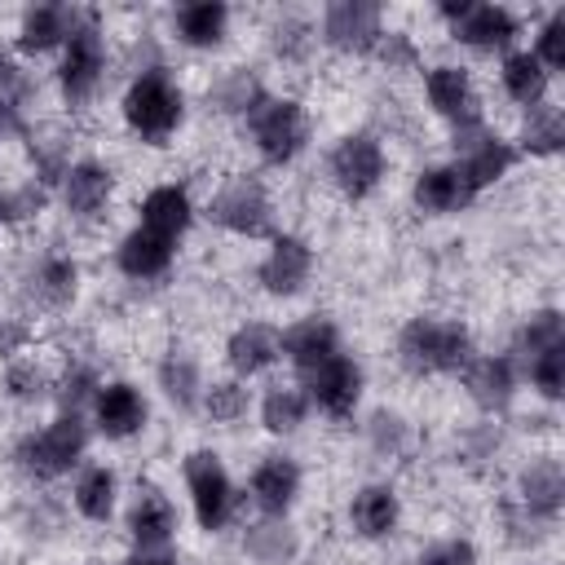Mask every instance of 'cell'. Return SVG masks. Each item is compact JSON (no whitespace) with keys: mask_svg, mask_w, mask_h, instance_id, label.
Listing matches in <instances>:
<instances>
[{"mask_svg":"<svg viewBox=\"0 0 565 565\" xmlns=\"http://www.w3.org/2000/svg\"><path fill=\"white\" fill-rule=\"evenodd\" d=\"M185 88L168 71V62L132 71L124 93H119V119L132 141L141 146H168L185 128Z\"/></svg>","mask_w":565,"mask_h":565,"instance_id":"obj_1","label":"cell"},{"mask_svg":"<svg viewBox=\"0 0 565 565\" xmlns=\"http://www.w3.org/2000/svg\"><path fill=\"white\" fill-rule=\"evenodd\" d=\"M477 353V340L463 318L450 313H415L402 322L393 340V358L406 375L433 380V375H459L468 358Z\"/></svg>","mask_w":565,"mask_h":565,"instance_id":"obj_2","label":"cell"},{"mask_svg":"<svg viewBox=\"0 0 565 565\" xmlns=\"http://www.w3.org/2000/svg\"><path fill=\"white\" fill-rule=\"evenodd\" d=\"M88 446H93V424L88 415H75V411H53V419H44L40 428H26L18 441H13V468L26 477V481H62L71 477L84 459H88Z\"/></svg>","mask_w":565,"mask_h":565,"instance_id":"obj_3","label":"cell"},{"mask_svg":"<svg viewBox=\"0 0 565 565\" xmlns=\"http://www.w3.org/2000/svg\"><path fill=\"white\" fill-rule=\"evenodd\" d=\"M106 71H110V35H106V18L97 9H79V22L71 31V40L57 53L53 66V84L66 110H88L102 88H106Z\"/></svg>","mask_w":565,"mask_h":565,"instance_id":"obj_4","label":"cell"},{"mask_svg":"<svg viewBox=\"0 0 565 565\" xmlns=\"http://www.w3.org/2000/svg\"><path fill=\"white\" fill-rule=\"evenodd\" d=\"M238 124H243L252 154L265 168H291L309 150V132H313L305 102L291 93H265Z\"/></svg>","mask_w":565,"mask_h":565,"instance_id":"obj_5","label":"cell"},{"mask_svg":"<svg viewBox=\"0 0 565 565\" xmlns=\"http://www.w3.org/2000/svg\"><path fill=\"white\" fill-rule=\"evenodd\" d=\"M181 486H185V503H190V516L203 534H221L234 525L238 516V486L225 468V459L212 450V446H194L185 459H181Z\"/></svg>","mask_w":565,"mask_h":565,"instance_id":"obj_6","label":"cell"},{"mask_svg":"<svg viewBox=\"0 0 565 565\" xmlns=\"http://www.w3.org/2000/svg\"><path fill=\"white\" fill-rule=\"evenodd\" d=\"M203 216L234 234V238H274L278 230V212H274V194L256 172H230L203 203Z\"/></svg>","mask_w":565,"mask_h":565,"instance_id":"obj_7","label":"cell"},{"mask_svg":"<svg viewBox=\"0 0 565 565\" xmlns=\"http://www.w3.org/2000/svg\"><path fill=\"white\" fill-rule=\"evenodd\" d=\"M437 18L446 22L450 40L468 53L481 57H503L508 49H516L521 40V13L508 4H490V0H446L437 4Z\"/></svg>","mask_w":565,"mask_h":565,"instance_id":"obj_8","label":"cell"},{"mask_svg":"<svg viewBox=\"0 0 565 565\" xmlns=\"http://www.w3.org/2000/svg\"><path fill=\"white\" fill-rule=\"evenodd\" d=\"M327 177L331 185L349 199V203H366L384 177H388V150H384V137L371 132V128H349L331 141L327 150Z\"/></svg>","mask_w":565,"mask_h":565,"instance_id":"obj_9","label":"cell"},{"mask_svg":"<svg viewBox=\"0 0 565 565\" xmlns=\"http://www.w3.org/2000/svg\"><path fill=\"white\" fill-rule=\"evenodd\" d=\"M516 159L521 154H516L512 137H503L486 119L450 132V163L463 172V181L472 185V194H486L490 185H499L516 168Z\"/></svg>","mask_w":565,"mask_h":565,"instance_id":"obj_10","label":"cell"},{"mask_svg":"<svg viewBox=\"0 0 565 565\" xmlns=\"http://www.w3.org/2000/svg\"><path fill=\"white\" fill-rule=\"evenodd\" d=\"M300 393L309 397V406L318 411V415H327V419H353L358 415V406H362V393H366V371H362V362L349 353V349H340L335 358H327L322 366H313V371H305L300 380Z\"/></svg>","mask_w":565,"mask_h":565,"instance_id":"obj_11","label":"cell"},{"mask_svg":"<svg viewBox=\"0 0 565 565\" xmlns=\"http://www.w3.org/2000/svg\"><path fill=\"white\" fill-rule=\"evenodd\" d=\"M115 190H119L115 168L102 163V159H88V154H84V159H75V163L62 172L53 199H57V207L66 212L71 225H97V221L110 216Z\"/></svg>","mask_w":565,"mask_h":565,"instance_id":"obj_12","label":"cell"},{"mask_svg":"<svg viewBox=\"0 0 565 565\" xmlns=\"http://www.w3.org/2000/svg\"><path fill=\"white\" fill-rule=\"evenodd\" d=\"M384 31V9L375 0H331L318 13V44L340 57H371Z\"/></svg>","mask_w":565,"mask_h":565,"instance_id":"obj_13","label":"cell"},{"mask_svg":"<svg viewBox=\"0 0 565 565\" xmlns=\"http://www.w3.org/2000/svg\"><path fill=\"white\" fill-rule=\"evenodd\" d=\"M424 102H428V110L450 132L486 119L481 88H477V79H472V71L463 62H433V66H424Z\"/></svg>","mask_w":565,"mask_h":565,"instance_id":"obj_14","label":"cell"},{"mask_svg":"<svg viewBox=\"0 0 565 565\" xmlns=\"http://www.w3.org/2000/svg\"><path fill=\"white\" fill-rule=\"evenodd\" d=\"M313 243L305 234H291V230H278L265 247V256L256 260V287L269 296V300H296L309 278H313Z\"/></svg>","mask_w":565,"mask_h":565,"instance_id":"obj_15","label":"cell"},{"mask_svg":"<svg viewBox=\"0 0 565 565\" xmlns=\"http://www.w3.org/2000/svg\"><path fill=\"white\" fill-rule=\"evenodd\" d=\"M88 424L106 441H132L150 424V397L141 393V384H132L124 375L102 380V388H97V397L88 406Z\"/></svg>","mask_w":565,"mask_h":565,"instance_id":"obj_16","label":"cell"},{"mask_svg":"<svg viewBox=\"0 0 565 565\" xmlns=\"http://www.w3.org/2000/svg\"><path fill=\"white\" fill-rule=\"evenodd\" d=\"M75 296H79V260L62 247L40 252L22 269V300L31 313H62L75 305Z\"/></svg>","mask_w":565,"mask_h":565,"instance_id":"obj_17","label":"cell"},{"mask_svg":"<svg viewBox=\"0 0 565 565\" xmlns=\"http://www.w3.org/2000/svg\"><path fill=\"white\" fill-rule=\"evenodd\" d=\"M300 490H305V468H300V459L287 455V450H269V455H260V459L252 463L243 499H247L260 516H287V512L296 508Z\"/></svg>","mask_w":565,"mask_h":565,"instance_id":"obj_18","label":"cell"},{"mask_svg":"<svg viewBox=\"0 0 565 565\" xmlns=\"http://www.w3.org/2000/svg\"><path fill=\"white\" fill-rule=\"evenodd\" d=\"M512 503L534 516L539 525H556L561 512H565V468L556 455H530L521 468H516V481H512Z\"/></svg>","mask_w":565,"mask_h":565,"instance_id":"obj_19","label":"cell"},{"mask_svg":"<svg viewBox=\"0 0 565 565\" xmlns=\"http://www.w3.org/2000/svg\"><path fill=\"white\" fill-rule=\"evenodd\" d=\"M124 530L132 552H154V547H172L177 530H181V512L172 503L168 490H159L154 481H141L124 508Z\"/></svg>","mask_w":565,"mask_h":565,"instance_id":"obj_20","label":"cell"},{"mask_svg":"<svg viewBox=\"0 0 565 565\" xmlns=\"http://www.w3.org/2000/svg\"><path fill=\"white\" fill-rule=\"evenodd\" d=\"M278 349H282V362L300 380L305 371H313L327 358H335L344 349V335H340L335 318H327V313H300L287 327H278Z\"/></svg>","mask_w":565,"mask_h":565,"instance_id":"obj_21","label":"cell"},{"mask_svg":"<svg viewBox=\"0 0 565 565\" xmlns=\"http://www.w3.org/2000/svg\"><path fill=\"white\" fill-rule=\"evenodd\" d=\"M459 384L481 415H503L521 388V371L508 353H472L468 366L459 371Z\"/></svg>","mask_w":565,"mask_h":565,"instance_id":"obj_22","label":"cell"},{"mask_svg":"<svg viewBox=\"0 0 565 565\" xmlns=\"http://www.w3.org/2000/svg\"><path fill=\"white\" fill-rule=\"evenodd\" d=\"M349 534L362 543H384L402 525V494L393 481H362L344 503Z\"/></svg>","mask_w":565,"mask_h":565,"instance_id":"obj_23","label":"cell"},{"mask_svg":"<svg viewBox=\"0 0 565 565\" xmlns=\"http://www.w3.org/2000/svg\"><path fill=\"white\" fill-rule=\"evenodd\" d=\"M79 22V9L75 4H62V0H49V4H26L18 13V26H13V53L22 57H49V53H62V44L71 40Z\"/></svg>","mask_w":565,"mask_h":565,"instance_id":"obj_24","label":"cell"},{"mask_svg":"<svg viewBox=\"0 0 565 565\" xmlns=\"http://www.w3.org/2000/svg\"><path fill=\"white\" fill-rule=\"evenodd\" d=\"M194 216H199V203H194L185 181H159L137 203V225L159 234V238H168V243H177V247L194 230Z\"/></svg>","mask_w":565,"mask_h":565,"instance_id":"obj_25","label":"cell"},{"mask_svg":"<svg viewBox=\"0 0 565 565\" xmlns=\"http://www.w3.org/2000/svg\"><path fill=\"white\" fill-rule=\"evenodd\" d=\"M221 358H225V371H230L234 380H243V384L256 380V375H265V371H274V366L282 362L278 327L265 322V318H247V322H238V327L225 335Z\"/></svg>","mask_w":565,"mask_h":565,"instance_id":"obj_26","label":"cell"},{"mask_svg":"<svg viewBox=\"0 0 565 565\" xmlns=\"http://www.w3.org/2000/svg\"><path fill=\"white\" fill-rule=\"evenodd\" d=\"M230 26H234V9L221 0H185L168 13L172 40L190 53H216L230 40Z\"/></svg>","mask_w":565,"mask_h":565,"instance_id":"obj_27","label":"cell"},{"mask_svg":"<svg viewBox=\"0 0 565 565\" xmlns=\"http://www.w3.org/2000/svg\"><path fill=\"white\" fill-rule=\"evenodd\" d=\"M411 203L419 216H459L477 203L472 185L463 181V172L446 159V163H424L411 181Z\"/></svg>","mask_w":565,"mask_h":565,"instance_id":"obj_28","label":"cell"},{"mask_svg":"<svg viewBox=\"0 0 565 565\" xmlns=\"http://www.w3.org/2000/svg\"><path fill=\"white\" fill-rule=\"evenodd\" d=\"M119 494H124L119 472L102 459H84L71 477V508L88 525H110L115 512H119Z\"/></svg>","mask_w":565,"mask_h":565,"instance_id":"obj_29","label":"cell"},{"mask_svg":"<svg viewBox=\"0 0 565 565\" xmlns=\"http://www.w3.org/2000/svg\"><path fill=\"white\" fill-rule=\"evenodd\" d=\"M177 265V243L132 225L119 234L115 243V269L128 278V282H159L168 269Z\"/></svg>","mask_w":565,"mask_h":565,"instance_id":"obj_30","label":"cell"},{"mask_svg":"<svg viewBox=\"0 0 565 565\" xmlns=\"http://www.w3.org/2000/svg\"><path fill=\"white\" fill-rule=\"evenodd\" d=\"M154 384H159V393H163V402H168L172 411L194 415V411H199V397H203V384H207L199 353H190L185 344L163 349L159 362H154Z\"/></svg>","mask_w":565,"mask_h":565,"instance_id":"obj_31","label":"cell"},{"mask_svg":"<svg viewBox=\"0 0 565 565\" xmlns=\"http://www.w3.org/2000/svg\"><path fill=\"white\" fill-rule=\"evenodd\" d=\"M238 552L247 565H296L300 561V530L287 516H256L243 525Z\"/></svg>","mask_w":565,"mask_h":565,"instance_id":"obj_32","label":"cell"},{"mask_svg":"<svg viewBox=\"0 0 565 565\" xmlns=\"http://www.w3.org/2000/svg\"><path fill=\"white\" fill-rule=\"evenodd\" d=\"M512 146H516V154H530V159H552V154H561V150H565V110H561L552 97L539 102V106H525Z\"/></svg>","mask_w":565,"mask_h":565,"instance_id":"obj_33","label":"cell"},{"mask_svg":"<svg viewBox=\"0 0 565 565\" xmlns=\"http://www.w3.org/2000/svg\"><path fill=\"white\" fill-rule=\"evenodd\" d=\"M26 159H31V177L44 185V190H57V181H62V172L75 163V154H71V132L62 128V124H31L26 128Z\"/></svg>","mask_w":565,"mask_h":565,"instance_id":"obj_34","label":"cell"},{"mask_svg":"<svg viewBox=\"0 0 565 565\" xmlns=\"http://www.w3.org/2000/svg\"><path fill=\"white\" fill-rule=\"evenodd\" d=\"M499 88H503V97L512 102V106H539V102H547V88H552V75L543 71V62L530 53V49H508L503 57H499Z\"/></svg>","mask_w":565,"mask_h":565,"instance_id":"obj_35","label":"cell"},{"mask_svg":"<svg viewBox=\"0 0 565 565\" xmlns=\"http://www.w3.org/2000/svg\"><path fill=\"white\" fill-rule=\"evenodd\" d=\"M309 415H313V406H309V397L300 393V384H269L260 397H256V419H260V428L269 433V437H296L305 424H309Z\"/></svg>","mask_w":565,"mask_h":565,"instance_id":"obj_36","label":"cell"},{"mask_svg":"<svg viewBox=\"0 0 565 565\" xmlns=\"http://www.w3.org/2000/svg\"><path fill=\"white\" fill-rule=\"evenodd\" d=\"M556 344H565V313L556 309V305H539V309H530L516 327H512V344L503 349L512 362H516V371L534 358V353H543V349H556Z\"/></svg>","mask_w":565,"mask_h":565,"instance_id":"obj_37","label":"cell"},{"mask_svg":"<svg viewBox=\"0 0 565 565\" xmlns=\"http://www.w3.org/2000/svg\"><path fill=\"white\" fill-rule=\"evenodd\" d=\"M265 49L278 66H305L318 49V22H309L305 13H274V22L265 26Z\"/></svg>","mask_w":565,"mask_h":565,"instance_id":"obj_38","label":"cell"},{"mask_svg":"<svg viewBox=\"0 0 565 565\" xmlns=\"http://www.w3.org/2000/svg\"><path fill=\"white\" fill-rule=\"evenodd\" d=\"M265 93H269V88H265V79H260L252 66H225V71H216L212 84H207V106H212L216 115L243 119Z\"/></svg>","mask_w":565,"mask_h":565,"instance_id":"obj_39","label":"cell"},{"mask_svg":"<svg viewBox=\"0 0 565 565\" xmlns=\"http://www.w3.org/2000/svg\"><path fill=\"white\" fill-rule=\"evenodd\" d=\"M362 441H366V450L375 459L393 463V459H406L415 450V424L393 406H375L366 415V424H362Z\"/></svg>","mask_w":565,"mask_h":565,"instance_id":"obj_40","label":"cell"},{"mask_svg":"<svg viewBox=\"0 0 565 565\" xmlns=\"http://www.w3.org/2000/svg\"><path fill=\"white\" fill-rule=\"evenodd\" d=\"M0 393H4L13 406H40V402L53 397V371L26 349V353H18V358L4 362V371H0Z\"/></svg>","mask_w":565,"mask_h":565,"instance_id":"obj_41","label":"cell"},{"mask_svg":"<svg viewBox=\"0 0 565 565\" xmlns=\"http://www.w3.org/2000/svg\"><path fill=\"white\" fill-rule=\"evenodd\" d=\"M252 411V388L234 375H221V380H207L203 384V397H199V415L216 428H234L243 424Z\"/></svg>","mask_w":565,"mask_h":565,"instance_id":"obj_42","label":"cell"},{"mask_svg":"<svg viewBox=\"0 0 565 565\" xmlns=\"http://www.w3.org/2000/svg\"><path fill=\"white\" fill-rule=\"evenodd\" d=\"M102 380H106V375L97 371V362H88V358H66V366L53 375V402H57V411L88 415V406H93Z\"/></svg>","mask_w":565,"mask_h":565,"instance_id":"obj_43","label":"cell"},{"mask_svg":"<svg viewBox=\"0 0 565 565\" xmlns=\"http://www.w3.org/2000/svg\"><path fill=\"white\" fill-rule=\"evenodd\" d=\"M371 62L380 71H388V75H406V71H419L424 66V49H419V40L411 31L384 26L380 40H375V49H371Z\"/></svg>","mask_w":565,"mask_h":565,"instance_id":"obj_44","label":"cell"},{"mask_svg":"<svg viewBox=\"0 0 565 565\" xmlns=\"http://www.w3.org/2000/svg\"><path fill=\"white\" fill-rule=\"evenodd\" d=\"M49 199H53V190H44L35 177H26L18 185H0V230H13V225L35 221L49 207Z\"/></svg>","mask_w":565,"mask_h":565,"instance_id":"obj_45","label":"cell"},{"mask_svg":"<svg viewBox=\"0 0 565 565\" xmlns=\"http://www.w3.org/2000/svg\"><path fill=\"white\" fill-rule=\"evenodd\" d=\"M521 375L530 380V388H534L543 402H561V393H565V344L534 353V358L521 366Z\"/></svg>","mask_w":565,"mask_h":565,"instance_id":"obj_46","label":"cell"},{"mask_svg":"<svg viewBox=\"0 0 565 565\" xmlns=\"http://www.w3.org/2000/svg\"><path fill=\"white\" fill-rule=\"evenodd\" d=\"M530 53L543 62L547 75L565 71V9H552V13L539 18L534 40H530Z\"/></svg>","mask_w":565,"mask_h":565,"instance_id":"obj_47","label":"cell"},{"mask_svg":"<svg viewBox=\"0 0 565 565\" xmlns=\"http://www.w3.org/2000/svg\"><path fill=\"white\" fill-rule=\"evenodd\" d=\"M415 565H481V552H477L472 539L446 534V539H433V543L415 556Z\"/></svg>","mask_w":565,"mask_h":565,"instance_id":"obj_48","label":"cell"},{"mask_svg":"<svg viewBox=\"0 0 565 565\" xmlns=\"http://www.w3.org/2000/svg\"><path fill=\"white\" fill-rule=\"evenodd\" d=\"M31 128V115H26V97H0V146L9 141H22Z\"/></svg>","mask_w":565,"mask_h":565,"instance_id":"obj_49","label":"cell"},{"mask_svg":"<svg viewBox=\"0 0 565 565\" xmlns=\"http://www.w3.org/2000/svg\"><path fill=\"white\" fill-rule=\"evenodd\" d=\"M0 97H26L31 102V79L9 44H0Z\"/></svg>","mask_w":565,"mask_h":565,"instance_id":"obj_50","label":"cell"},{"mask_svg":"<svg viewBox=\"0 0 565 565\" xmlns=\"http://www.w3.org/2000/svg\"><path fill=\"white\" fill-rule=\"evenodd\" d=\"M128 565H181V556L172 547H154V552H132Z\"/></svg>","mask_w":565,"mask_h":565,"instance_id":"obj_51","label":"cell"},{"mask_svg":"<svg viewBox=\"0 0 565 565\" xmlns=\"http://www.w3.org/2000/svg\"><path fill=\"white\" fill-rule=\"evenodd\" d=\"M102 565H128V556H124V561H102Z\"/></svg>","mask_w":565,"mask_h":565,"instance_id":"obj_52","label":"cell"},{"mask_svg":"<svg viewBox=\"0 0 565 565\" xmlns=\"http://www.w3.org/2000/svg\"><path fill=\"white\" fill-rule=\"evenodd\" d=\"M525 565H552V561H525Z\"/></svg>","mask_w":565,"mask_h":565,"instance_id":"obj_53","label":"cell"},{"mask_svg":"<svg viewBox=\"0 0 565 565\" xmlns=\"http://www.w3.org/2000/svg\"><path fill=\"white\" fill-rule=\"evenodd\" d=\"M411 565H415V561H411Z\"/></svg>","mask_w":565,"mask_h":565,"instance_id":"obj_54","label":"cell"}]
</instances>
